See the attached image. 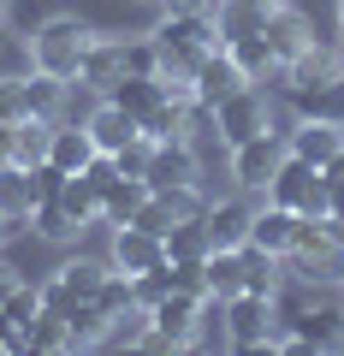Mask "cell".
<instances>
[{
  "mask_svg": "<svg viewBox=\"0 0 344 356\" xmlns=\"http://www.w3.org/2000/svg\"><path fill=\"white\" fill-rule=\"evenodd\" d=\"M90 24L83 18H72V13H60V18H48V24L30 36V65L36 72H54V77H65V83H77V65H83V48H90Z\"/></svg>",
  "mask_w": 344,
  "mask_h": 356,
  "instance_id": "1",
  "label": "cell"
},
{
  "mask_svg": "<svg viewBox=\"0 0 344 356\" xmlns=\"http://www.w3.org/2000/svg\"><path fill=\"white\" fill-rule=\"evenodd\" d=\"M273 327H279L273 297H261V291L226 297V339H231V350H273Z\"/></svg>",
  "mask_w": 344,
  "mask_h": 356,
  "instance_id": "2",
  "label": "cell"
},
{
  "mask_svg": "<svg viewBox=\"0 0 344 356\" xmlns=\"http://www.w3.org/2000/svg\"><path fill=\"white\" fill-rule=\"evenodd\" d=\"M261 131H273V119H268V102L255 95V83H243L238 95H226V102L214 107V137L226 143V149L261 137Z\"/></svg>",
  "mask_w": 344,
  "mask_h": 356,
  "instance_id": "3",
  "label": "cell"
},
{
  "mask_svg": "<svg viewBox=\"0 0 344 356\" xmlns=\"http://www.w3.org/2000/svg\"><path fill=\"white\" fill-rule=\"evenodd\" d=\"M154 315V327H149V350H184L190 344V332H196V315H202V297H190V291H166L161 303L149 309Z\"/></svg>",
  "mask_w": 344,
  "mask_h": 356,
  "instance_id": "4",
  "label": "cell"
},
{
  "mask_svg": "<svg viewBox=\"0 0 344 356\" xmlns=\"http://www.w3.org/2000/svg\"><path fill=\"white\" fill-rule=\"evenodd\" d=\"M166 54H208L220 48V30H214V13H184V6H166L161 30H154Z\"/></svg>",
  "mask_w": 344,
  "mask_h": 356,
  "instance_id": "5",
  "label": "cell"
},
{
  "mask_svg": "<svg viewBox=\"0 0 344 356\" xmlns=\"http://www.w3.org/2000/svg\"><path fill=\"white\" fill-rule=\"evenodd\" d=\"M107 280V261H90V255H77V261H65L60 273H54L48 285H42V309H54V315H65L72 303H83V297H95V285Z\"/></svg>",
  "mask_w": 344,
  "mask_h": 356,
  "instance_id": "6",
  "label": "cell"
},
{
  "mask_svg": "<svg viewBox=\"0 0 344 356\" xmlns=\"http://www.w3.org/2000/svg\"><path fill=\"white\" fill-rule=\"evenodd\" d=\"M279 161H285L279 131H261V137L238 143V149H231V178H238V191H268V178H273Z\"/></svg>",
  "mask_w": 344,
  "mask_h": 356,
  "instance_id": "7",
  "label": "cell"
},
{
  "mask_svg": "<svg viewBox=\"0 0 344 356\" xmlns=\"http://www.w3.org/2000/svg\"><path fill=\"white\" fill-rule=\"evenodd\" d=\"M149 184H154V191H166V184H202V154H196V143H190V137L154 143V154H149Z\"/></svg>",
  "mask_w": 344,
  "mask_h": 356,
  "instance_id": "8",
  "label": "cell"
},
{
  "mask_svg": "<svg viewBox=\"0 0 344 356\" xmlns=\"http://www.w3.org/2000/svg\"><path fill=\"white\" fill-rule=\"evenodd\" d=\"M243 83H249V77L238 72V60H231L226 42H220V48H208V54H202V65H196V77H190V95H196L202 107H220L226 95H238Z\"/></svg>",
  "mask_w": 344,
  "mask_h": 356,
  "instance_id": "9",
  "label": "cell"
},
{
  "mask_svg": "<svg viewBox=\"0 0 344 356\" xmlns=\"http://www.w3.org/2000/svg\"><path fill=\"white\" fill-rule=\"evenodd\" d=\"M285 149H291L297 161H309V166H327L332 154L344 149V119H297V125L285 131Z\"/></svg>",
  "mask_w": 344,
  "mask_h": 356,
  "instance_id": "10",
  "label": "cell"
},
{
  "mask_svg": "<svg viewBox=\"0 0 344 356\" xmlns=\"http://www.w3.org/2000/svg\"><path fill=\"white\" fill-rule=\"evenodd\" d=\"M166 261V238H154V232L142 226H113V250H107V267H119V273H149V267Z\"/></svg>",
  "mask_w": 344,
  "mask_h": 356,
  "instance_id": "11",
  "label": "cell"
},
{
  "mask_svg": "<svg viewBox=\"0 0 344 356\" xmlns=\"http://www.w3.org/2000/svg\"><path fill=\"white\" fill-rule=\"evenodd\" d=\"M291 102H297V119H344V72L297 77Z\"/></svg>",
  "mask_w": 344,
  "mask_h": 356,
  "instance_id": "12",
  "label": "cell"
},
{
  "mask_svg": "<svg viewBox=\"0 0 344 356\" xmlns=\"http://www.w3.org/2000/svg\"><path fill=\"white\" fill-rule=\"evenodd\" d=\"M202 226L214 238V250H243L249 243V226H255V208L243 196H226V202H208L202 208Z\"/></svg>",
  "mask_w": 344,
  "mask_h": 356,
  "instance_id": "13",
  "label": "cell"
},
{
  "mask_svg": "<svg viewBox=\"0 0 344 356\" xmlns=\"http://www.w3.org/2000/svg\"><path fill=\"white\" fill-rule=\"evenodd\" d=\"M268 48H273V60L279 65H297L309 48H315V30H309V18L303 13H291V6H273V18H268Z\"/></svg>",
  "mask_w": 344,
  "mask_h": 356,
  "instance_id": "14",
  "label": "cell"
},
{
  "mask_svg": "<svg viewBox=\"0 0 344 356\" xmlns=\"http://www.w3.org/2000/svg\"><path fill=\"white\" fill-rule=\"evenodd\" d=\"M42 202V184H36V166H18V161H0V214L13 220H30Z\"/></svg>",
  "mask_w": 344,
  "mask_h": 356,
  "instance_id": "15",
  "label": "cell"
},
{
  "mask_svg": "<svg viewBox=\"0 0 344 356\" xmlns=\"http://www.w3.org/2000/svg\"><path fill=\"white\" fill-rule=\"evenodd\" d=\"M119 72H125V42L95 36L90 48H83V65H77V89H95V95H107V89L119 83Z\"/></svg>",
  "mask_w": 344,
  "mask_h": 356,
  "instance_id": "16",
  "label": "cell"
},
{
  "mask_svg": "<svg viewBox=\"0 0 344 356\" xmlns=\"http://www.w3.org/2000/svg\"><path fill=\"white\" fill-rule=\"evenodd\" d=\"M315 178H320V166L297 161V154L285 149V161L273 166V178H268V202H279V208H297V214H303L309 191H315Z\"/></svg>",
  "mask_w": 344,
  "mask_h": 356,
  "instance_id": "17",
  "label": "cell"
},
{
  "mask_svg": "<svg viewBox=\"0 0 344 356\" xmlns=\"http://www.w3.org/2000/svg\"><path fill=\"white\" fill-rule=\"evenodd\" d=\"M154 196V184L149 178H131V172H119L113 184L101 191V226H131V220L142 214V202Z\"/></svg>",
  "mask_w": 344,
  "mask_h": 356,
  "instance_id": "18",
  "label": "cell"
},
{
  "mask_svg": "<svg viewBox=\"0 0 344 356\" xmlns=\"http://www.w3.org/2000/svg\"><path fill=\"white\" fill-rule=\"evenodd\" d=\"M297 208H279V202H268V208H255V226H249V243H261L268 255H291V243H297Z\"/></svg>",
  "mask_w": 344,
  "mask_h": 356,
  "instance_id": "19",
  "label": "cell"
},
{
  "mask_svg": "<svg viewBox=\"0 0 344 356\" xmlns=\"http://www.w3.org/2000/svg\"><path fill=\"white\" fill-rule=\"evenodd\" d=\"M273 6H279V0H214V30H220V42L268 30Z\"/></svg>",
  "mask_w": 344,
  "mask_h": 356,
  "instance_id": "20",
  "label": "cell"
},
{
  "mask_svg": "<svg viewBox=\"0 0 344 356\" xmlns=\"http://www.w3.org/2000/svg\"><path fill=\"white\" fill-rule=\"evenodd\" d=\"M107 102H113V107H125V113L142 125V119H149L154 107L166 102V83H161V77H142V72H119V83L107 89Z\"/></svg>",
  "mask_w": 344,
  "mask_h": 356,
  "instance_id": "21",
  "label": "cell"
},
{
  "mask_svg": "<svg viewBox=\"0 0 344 356\" xmlns=\"http://www.w3.org/2000/svg\"><path fill=\"white\" fill-rule=\"evenodd\" d=\"M95 137H90V125H54V143H48V166H60L65 178L72 172H83V166L95 161Z\"/></svg>",
  "mask_w": 344,
  "mask_h": 356,
  "instance_id": "22",
  "label": "cell"
},
{
  "mask_svg": "<svg viewBox=\"0 0 344 356\" xmlns=\"http://www.w3.org/2000/svg\"><path fill=\"white\" fill-rule=\"evenodd\" d=\"M83 125H90V137H95V149H101V154H119L131 137H142V125L125 113V107H113L107 95H101V107H95V113L83 119Z\"/></svg>",
  "mask_w": 344,
  "mask_h": 356,
  "instance_id": "23",
  "label": "cell"
},
{
  "mask_svg": "<svg viewBox=\"0 0 344 356\" xmlns=\"http://www.w3.org/2000/svg\"><path fill=\"white\" fill-rule=\"evenodd\" d=\"M226 54L238 60V72L249 77V83H268V77L279 72V60H273V48H268V36H261V30H255V36H231Z\"/></svg>",
  "mask_w": 344,
  "mask_h": 356,
  "instance_id": "24",
  "label": "cell"
},
{
  "mask_svg": "<svg viewBox=\"0 0 344 356\" xmlns=\"http://www.w3.org/2000/svg\"><path fill=\"white\" fill-rule=\"evenodd\" d=\"M65 327H72V350H90V344H107V327H113V315H107L95 297H83V303L65 309Z\"/></svg>",
  "mask_w": 344,
  "mask_h": 356,
  "instance_id": "25",
  "label": "cell"
},
{
  "mask_svg": "<svg viewBox=\"0 0 344 356\" xmlns=\"http://www.w3.org/2000/svg\"><path fill=\"white\" fill-rule=\"evenodd\" d=\"M24 95H30V119H60V107H65V95H72V83L30 65V72H24Z\"/></svg>",
  "mask_w": 344,
  "mask_h": 356,
  "instance_id": "26",
  "label": "cell"
},
{
  "mask_svg": "<svg viewBox=\"0 0 344 356\" xmlns=\"http://www.w3.org/2000/svg\"><path fill=\"white\" fill-rule=\"evenodd\" d=\"M54 125H60V119H18L13 125V161L18 166H42L48 161V143H54Z\"/></svg>",
  "mask_w": 344,
  "mask_h": 356,
  "instance_id": "27",
  "label": "cell"
},
{
  "mask_svg": "<svg viewBox=\"0 0 344 356\" xmlns=\"http://www.w3.org/2000/svg\"><path fill=\"white\" fill-rule=\"evenodd\" d=\"M24 350H30V356H60V350H72V327H65V315L42 309V315L24 327Z\"/></svg>",
  "mask_w": 344,
  "mask_h": 356,
  "instance_id": "28",
  "label": "cell"
},
{
  "mask_svg": "<svg viewBox=\"0 0 344 356\" xmlns=\"http://www.w3.org/2000/svg\"><path fill=\"white\" fill-rule=\"evenodd\" d=\"M60 208H65V214H72L83 232H90L95 220H101V191H95V184H90L83 172H72V178L60 184Z\"/></svg>",
  "mask_w": 344,
  "mask_h": 356,
  "instance_id": "29",
  "label": "cell"
},
{
  "mask_svg": "<svg viewBox=\"0 0 344 356\" xmlns=\"http://www.w3.org/2000/svg\"><path fill=\"white\" fill-rule=\"evenodd\" d=\"M208 250H214V238H208L202 214L179 220V226L166 232V255H172V261H208Z\"/></svg>",
  "mask_w": 344,
  "mask_h": 356,
  "instance_id": "30",
  "label": "cell"
},
{
  "mask_svg": "<svg viewBox=\"0 0 344 356\" xmlns=\"http://www.w3.org/2000/svg\"><path fill=\"white\" fill-rule=\"evenodd\" d=\"M243 291V250H208V297Z\"/></svg>",
  "mask_w": 344,
  "mask_h": 356,
  "instance_id": "31",
  "label": "cell"
},
{
  "mask_svg": "<svg viewBox=\"0 0 344 356\" xmlns=\"http://www.w3.org/2000/svg\"><path fill=\"white\" fill-rule=\"evenodd\" d=\"M243 291H261V297L279 291V255H268L261 243H243Z\"/></svg>",
  "mask_w": 344,
  "mask_h": 356,
  "instance_id": "32",
  "label": "cell"
},
{
  "mask_svg": "<svg viewBox=\"0 0 344 356\" xmlns=\"http://www.w3.org/2000/svg\"><path fill=\"white\" fill-rule=\"evenodd\" d=\"M30 226H36L48 243H72L77 232H83V226H77V220L60 208V196H42V202H36V214H30Z\"/></svg>",
  "mask_w": 344,
  "mask_h": 356,
  "instance_id": "33",
  "label": "cell"
},
{
  "mask_svg": "<svg viewBox=\"0 0 344 356\" xmlns=\"http://www.w3.org/2000/svg\"><path fill=\"white\" fill-rule=\"evenodd\" d=\"M149 327H154V315H149L142 303H131L125 315L107 327V344H125V350H131V344H149Z\"/></svg>",
  "mask_w": 344,
  "mask_h": 356,
  "instance_id": "34",
  "label": "cell"
},
{
  "mask_svg": "<svg viewBox=\"0 0 344 356\" xmlns=\"http://www.w3.org/2000/svg\"><path fill=\"white\" fill-rule=\"evenodd\" d=\"M0 315H6V321H13L18 332H24L30 321L42 315V285H30V280H18V291L6 297V303H0Z\"/></svg>",
  "mask_w": 344,
  "mask_h": 356,
  "instance_id": "35",
  "label": "cell"
},
{
  "mask_svg": "<svg viewBox=\"0 0 344 356\" xmlns=\"http://www.w3.org/2000/svg\"><path fill=\"white\" fill-rule=\"evenodd\" d=\"M95 303H101L107 315L119 321V315H125L131 303H137V297H131V273H119V267H107V280L95 285Z\"/></svg>",
  "mask_w": 344,
  "mask_h": 356,
  "instance_id": "36",
  "label": "cell"
},
{
  "mask_svg": "<svg viewBox=\"0 0 344 356\" xmlns=\"http://www.w3.org/2000/svg\"><path fill=\"white\" fill-rule=\"evenodd\" d=\"M0 119H6V125H18V119H30L24 72H0Z\"/></svg>",
  "mask_w": 344,
  "mask_h": 356,
  "instance_id": "37",
  "label": "cell"
},
{
  "mask_svg": "<svg viewBox=\"0 0 344 356\" xmlns=\"http://www.w3.org/2000/svg\"><path fill=\"white\" fill-rule=\"evenodd\" d=\"M166 280H172V291L208 297V261H172V255H166Z\"/></svg>",
  "mask_w": 344,
  "mask_h": 356,
  "instance_id": "38",
  "label": "cell"
},
{
  "mask_svg": "<svg viewBox=\"0 0 344 356\" xmlns=\"http://www.w3.org/2000/svg\"><path fill=\"white\" fill-rule=\"evenodd\" d=\"M166 291H172V280H166V261H161V267H149V273H131V297H137L142 309H154Z\"/></svg>",
  "mask_w": 344,
  "mask_h": 356,
  "instance_id": "39",
  "label": "cell"
},
{
  "mask_svg": "<svg viewBox=\"0 0 344 356\" xmlns=\"http://www.w3.org/2000/svg\"><path fill=\"white\" fill-rule=\"evenodd\" d=\"M125 72L161 77V42H154V36H137V42H125Z\"/></svg>",
  "mask_w": 344,
  "mask_h": 356,
  "instance_id": "40",
  "label": "cell"
},
{
  "mask_svg": "<svg viewBox=\"0 0 344 356\" xmlns=\"http://www.w3.org/2000/svg\"><path fill=\"white\" fill-rule=\"evenodd\" d=\"M149 154H154V137H131L125 149L113 154V161H119V172H131V178H149Z\"/></svg>",
  "mask_w": 344,
  "mask_h": 356,
  "instance_id": "41",
  "label": "cell"
},
{
  "mask_svg": "<svg viewBox=\"0 0 344 356\" xmlns=\"http://www.w3.org/2000/svg\"><path fill=\"white\" fill-rule=\"evenodd\" d=\"M18 280H24V273H18V267H13V261H0V303H6V297H13V291H18Z\"/></svg>",
  "mask_w": 344,
  "mask_h": 356,
  "instance_id": "42",
  "label": "cell"
},
{
  "mask_svg": "<svg viewBox=\"0 0 344 356\" xmlns=\"http://www.w3.org/2000/svg\"><path fill=\"white\" fill-rule=\"evenodd\" d=\"M320 178H327V184H338V178H344V149H338V154H332V161H327V166H320Z\"/></svg>",
  "mask_w": 344,
  "mask_h": 356,
  "instance_id": "43",
  "label": "cell"
},
{
  "mask_svg": "<svg viewBox=\"0 0 344 356\" xmlns=\"http://www.w3.org/2000/svg\"><path fill=\"white\" fill-rule=\"evenodd\" d=\"M327 220H344V178L332 184V208H327Z\"/></svg>",
  "mask_w": 344,
  "mask_h": 356,
  "instance_id": "44",
  "label": "cell"
},
{
  "mask_svg": "<svg viewBox=\"0 0 344 356\" xmlns=\"http://www.w3.org/2000/svg\"><path fill=\"white\" fill-rule=\"evenodd\" d=\"M6 54H13V36H6V30H0V65H6Z\"/></svg>",
  "mask_w": 344,
  "mask_h": 356,
  "instance_id": "45",
  "label": "cell"
},
{
  "mask_svg": "<svg viewBox=\"0 0 344 356\" xmlns=\"http://www.w3.org/2000/svg\"><path fill=\"white\" fill-rule=\"evenodd\" d=\"M6 232H13V220H6V214H0V238H6Z\"/></svg>",
  "mask_w": 344,
  "mask_h": 356,
  "instance_id": "46",
  "label": "cell"
},
{
  "mask_svg": "<svg viewBox=\"0 0 344 356\" xmlns=\"http://www.w3.org/2000/svg\"><path fill=\"white\" fill-rule=\"evenodd\" d=\"M137 6H166V0H137Z\"/></svg>",
  "mask_w": 344,
  "mask_h": 356,
  "instance_id": "47",
  "label": "cell"
},
{
  "mask_svg": "<svg viewBox=\"0 0 344 356\" xmlns=\"http://www.w3.org/2000/svg\"><path fill=\"white\" fill-rule=\"evenodd\" d=\"M338 30H344V0H338Z\"/></svg>",
  "mask_w": 344,
  "mask_h": 356,
  "instance_id": "48",
  "label": "cell"
},
{
  "mask_svg": "<svg viewBox=\"0 0 344 356\" xmlns=\"http://www.w3.org/2000/svg\"><path fill=\"white\" fill-rule=\"evenodd\" d=\"M0 13H6V0H0Z\"/></svg>",
  "mask_w": 344,
  "mask_h": 356,
  "instance_id": "49",
  "label": "cell"
},
{
  "mask_svg": "<svg viewBox=\"0 0 344 356\" xmlns=\"http://www.w3.org/2000/svg\"><path fill=\"white\" fill-rule=\"evenodd\" d=\"M279 6H285V0H279Z\"/></svg>",
  "mask_w": 344,
  "mask_h": 356,
  "instance_id": "50",
  "label": "cell"
}]
</instances>
